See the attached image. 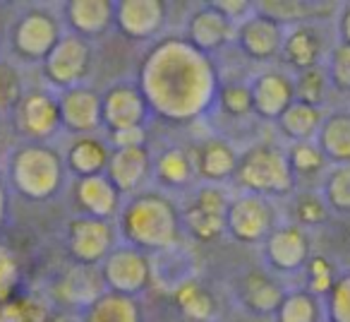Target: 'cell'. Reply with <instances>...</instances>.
<instances>
[{
    "label": "cell",
    "mask_w": 350,
    "mask_h": 322,
    "mask_svg": "<svg viewBox=\"0 0 350 322\" xmlns=\"http://www.w3.org/2000/svg\"><path fill=\"white\" fill-rule=\"evenodd\" d=\"M79 322H144V312L137 298L103 291L84 308Z\"/></svg>",
    "instance_id": "obj_28"
},
{
    "label": "cell",
    "mask_w": 350,
    "mask_h": 322,
    "mask_svg": "<svg viewBox=\"0 0 350 322\" xmlns=\"http://www.w3.org/2000/svg\"><path fill=\"white\" fill-rule=\"evenodd\" d=\"M324 116L326 113L321 108L310 106V103H302V101H293L286 108V113L276 121V127L281 130V135L286 140H291V145L293 142H312L319 135Z\"/></svg>",
    "instance_id": "obj_29"
},
{
    "label": "cell",
    "mask_w": 350,
    "mask_h": 322,
    "mask_svg": "<svg viewBox=\"0 0 350 322\" xmlns=\"http://www.w3.org/2000/svg\"><path fill=\"white\" fill-rule=\"evenodd\" d=\"M321 197L331 212L350 214V164L345 166H329L321 181Z\"/></svg>",
    "instance_id": "obj_33"
},
{
    "label": "cell",
    "mask_w": 350,
    "mask_h": 322,
    "mask_svg": "<svg viewBox=\"0 0 350 322\" xmlns=\"http://www.w3.org/2000/svg\"><path fill=\"white\" fill-rule=\"evenodd\" d=\"M63 22L70 34L87 41L101 39L116 27L113 0H68L63 3Z\"/></svg>",
    "instance_id": "obj_19"
},
{
    "label": "cell",
    "mask_w": 350,
    "mask_h": 322,
    "mask_svg": "<svg viewBox=\"0 0 350 322\" xmlns=\"http://www.w3.org/2000/svg\"><path fill=\"white\" fill-rule=\"evenodd\" d=\"M276 212L271 200L252 193H240L230 197L226 234L243 245H262L276 229Z\"/></svg>",
    "instance_id": "obj_9"
},
{
    "label": "cell",
    "mask_w": 350,
    "mask_h": 322,
    "mask_svg": "<svg viewBox=\"0 0 350 322\" xmlns=\"http://www.w3.org/2000/svg\"><path fill=\"white\" fill-rule=\"evenodd\" d=\"M111 145L96 135H79L65 149V169L77 178L103 176L111 161Z\"/></svg>",
    "instance_id": "obj_24"
},
{
    "label": "cell",
    "mask_w": 350,
    "mask_h": 322,
    "mask_svg": "<svg viewBox=\"0 0 350 322\" xmlns=\"http://www.w3.org/2000/svg\"><path fill=\"white\" fill-rule=\"evenodd\" d=\"M324 315L329 322H350V272L338 274L331 293L324 298Z\"/></svg>",
    "instance_id": "obj_41"
},
{
    "label": "cell",
    "mask_w": 350,
    "mask_h": 322,
    "mask_svg": "<svg viewBox=\"0 0 350 322\" xmlns=\"http://www.w3.org/2000/svg\"><path fill=\"white\" fill-rule=\"evenodd\" d=\"M197 176L211 186H221L224 181H230L238 169L240 151L224 137H206L204 142L192 149Z\"/></svg>",
    "instance_id": "obj_23"
},
{
    "label": "cell",
    "mask_w": 350,
    "mask_h": 322,
    "mask_svg": "<svg viewBox=\"0 0 350 322\" xmlns=\"http://www.w3.org/2000/svg\"><path fill=\"white\" fill-rule=\"evenodd\" d=\"M336 34L340 44H350V3H343L336 15Z\"/></svg>",
    "instance_id": "obj_45"
},
{
    "label": "cell",
    "mask_w": 350,
    "mask_h": 322,
    "mask_svg": "<svg viewBox=\"0 0 350 322\" xmlns=\"http://www.w3.org/2000/svg\"><path fill=\"white\" fill-rule=\"evenodd\" d=\"M108 145L111 149H122V147H146L144 127H127V130L108 132Z\"/></svg>",
    "instance_id": "obj_44"
},
{
    "label": "cell",
    "mask_w": 350,
    "mask_h": 322,
    "mask_svg": "<svg viewBox=\"0 0 350 322\" xmlns=\"http://www.w3.org/2000/svg\"><path fill=\"white\" fill-rule=\"evenodd\" d=\"M324 322H329V320H324Z\"/></svg>",
    "instance_id": "obj_47"
},
{
    "label": "cell",
    "mask_w": 350,
    "mask_h": 322,
    "mask_svg": "<svg viewBox=\"0 0 350 322\" xmlns=\"http://www.w3.org/2000/svg\"><path fill=\"white\" fill-rule=\"evenodd\" d=\"M314 142L326 156L329 166L350 164V111L326 113Z\"/></svg>",
    "instance_id": "obj_27"
},
{
    "label": "cell",
    "mask_w": 350,
    "mask_h": 322,
    "mask_svg": "<svg viewBox=\"0 0 350 322\" xmlns=\"http://www.w3.org/2000/svg\"><path fill=\"white\" fill-rule=\"evenodd\" d=\"M101 116L103 127L108 132H116L127 127H144L151 108L139 84L118 82L101 94Z\"/></svg>",
    "instance_id": "obj_13"
},
{
    "label": "cell",
    "mask_w": 350,
    "mask_h": 322,
    "mask_svg": "<svg viewBox=\"0 0 350 322\" xmlns=\"http://www.w3.org/2000/svg\"><path fill=\"white\" fill-rule=\"evenodd\" d=\"M233 181L238 188H243V193L262 195L267 200L293 195L297 183L288 164L286 149L269 142H257L240 151Z\"/></svg>",
    "instance_id": "obj_4"
},
{
    "label": "cell",
    "mask_w": 350,
    "mask_h": 322,
    "mask_svg": "<svg viewBox=\"0 0 350 322\" xmlns=\"http://www.w3.org/2000/svg\"><path fill=\"white\" fill-rule=\"evenodd\" d=\"M106 176L120 195L132 197L137 193H142L146 181L154 176V156H151L149 147H122V149H113Z\"/></svg>",
    "instance_id": "obj_16"
},
{
    "label": "cell",
    "mask_w": 350,
    "mask_h": 322,
    "mask_svg": "<svg viewBox=\"0 0 350 322\" xmlns=\"http://www.w3.org/2000/svg\"><path fill=\"white\" fill-rule=\"evenodd\" d=\"M286 293L288 291H283L281 284L262 269L247 272L238 286L240 303H243L245 310L254 312V315H276Z\"/></svg>",
    "instance_id": "obj_25"
},
{
    "label": "cell",
    "mask_w": 350,
    "mask_h": 322,
    "mask_svg": "<svg viewBox=\"0 0 350 322\" xmlns=\"http://www.w3.org/2000/svg\"><path fill=\"white\" fill-rule=\"evenodd\" d=\"M257 12L283 29L310 22V3L305 0H259Z\"/></svg>",
    "instance_id": "obj_34"
},
{
    "label": "cell",
    "mask_w": 350,
    "mask_h": 322,
    "mask_svg": "<svg viewBox=\"0 0 350 322\" xmlns=\"http://www.w3.org/2000/svg\"><path fill=\"white\" fill-rule=\"evenodd\" d=\"M98 274H101L106 291L137 298L151 286V255L127 243H120L101 262Z\"/></svg>",
    "instance_id": "obj_7"
},
{
    "label": "cell",
    "mask_w": 350,
    "mask_h": 322,
    "mask_svg": "<svg viewBox=\"0 0 350 322\" xmlns=\"http://www.w3.org/2000/svg\"><path fill=\"white\" fill-rule=\"evenodd\" d=\"M262 258L269 269L278 274H295L307 267L312 258L310 236L297 224H281L262 243Z\"/></svg>",
    "instance_id": "obj_12"
},
{
    "label": "cell",
    "mask_w": 350,
    "mask_h": 322,
    "mask_svg": "<svg viewBox=\"0 0 350 322\" xmlns=\"http://www.w3.org/2000/svg\"><path fill=\"white\" fill-rule=\"evenodd\" d=\"M168 17L163 0H116V29L130 41H151Z\"/></svg>",
    "instance_id": "obj_14"
},
{
    "label": "cell",
    "mask_w": 350,
    "mask_h": 322,
    "mask_svg": "<svg viewBox=\"0 0 350 322\" xmlns=\"http://www.w3.org/2000/svg\"><path fill=\"white\" fill-rule=\"evenodd\" d=\"M65 173V159L46 142H25L8 159V186L31 202H46L58 195Z\"/></svg>",
    "instance_id": "obj_3"
},
{
    "label": "cell",
    "mask_w": 350,
    "mask_h": 322,
    "mask_svg": "<svg viewBox=\"0 0 350 322\" xmlns=\"http://www.w3.org/2000/svg\"><path fill=\"white\" fill-rule=\"evenodd\" d=\"M324 70L329 75L331 89L350 94V44L336 41L324 60Z\"/></svg>",
    "instance_id": "obj_40"
},
{
    "label": "cell",
    "mask_w": 350,
    "mask_h": 322,
    "mask_svg": "<svg viewBox=\"0 0 350 322\" xmlns=\"http://www.w3.org/2000/svg\"><path fill=\"white\" fill-rule=\"evenodd\" d=\"M293 224L302 226V229H314V226H321L326 219H329L331 210L326 205V200L321 197V193L314 190H300L293 195Z\"/></svg>",
    "instance_id": "obj_35"
},
{
    "label": "cell",
    "mask_w": 350,
    "mask_h": 322,
    "mask_svg": "<svg viewBox=\"0 0 350 322\" xmlns=\"http://www.w3.org/2000/svg\"><path fill=\"white\" fill-rule=\"evenodd\" d=\"M8 207H10V193H8V183H5V178L0 176V226L5 224Z\"/></svg>",
    "instance_id": "obj_46"
},
{
    "label": "cell",
    "mask_w": 350,
    "mask_h": 322,
    "mask_svg": "<svg viewBox=\"0 0 350 322\" xmlns=\"http://www.w3.org/2000/svg\"><path fill=\"white\" fill-rule=\"evenodd\" d=\"M209 55H202L183 36L163 39L146 53L139 70V89L151 116L168 123L200 118L214 103L219 77Z\"/></svg>",
    "instance_id": "obj_1"
},
{
    "label": "cell",
    "mask_w": 350,
    "mask_h": 322,
    "mask_svg": "<svg viewBox=\"0 0 350 322\" xmlns=\"http://www.w3.org/2000/svg\"><path fill=\"white\" fill-rule=\"evenodd\" d=\"M211 5L224 17H228L235 27L243 25L247 17L257 12V3H252V0H211Z\"/></svg>",
    "instance_id": "obj_43"
},
{
    "label": "cell",
    "mask_w": 350,
    "mask_h": 322,
    "mask_svg": "<svg viewBox=\"0 0 350 322\" xmlns=\"http://www.w3.org/2000/svg\"><path fill=\"white\" fill-rule=\"evenodd\" d=\"M288 164L293 169V176L297 178H314V176H324L329 171V161L321 154L319 145L314 140L312 142H293L286 149Z\"/></svg>",
    "instance_id": "obj_32"
},
{
    "label": "cell",
    "mask_w": 350,
    "mask_h": 322,
    "mask_svg": "<svg viewBox=\"0 0 350 322\" xmlns=\"http://www.w3.org/2000/svg\"><path fill=\"white\" fill-rule=\"evenodd\" d=\"M17 282H20L17 255L12 253L5 243H0V298L10 296V293L15 291Z\"/></svg>",
    "instance_id": "obj_42"
},
{
    "label": "cell",
    "mask_w": 350,
    "mask_h": 322,
    "mask_svg": "<svg viewBox=\"0 0 350 322\" xmlns=\"http://www.w3.org/2000/svg\"><path fill=\"white\" fill-rule=\"evenodd\" d=\"M216 101H219L221 111H224L228 118L254 116V101H252V89H250V82L221 84L219 92H216Z\"/></svg>",
    "instance_id": "obj_37"
},
{
    "label": "cell",
    "mask_w": 350,
    "mask_h": 322,
    "mask_svg": "<svg viewBox=\"0 0 350 322\" xmlns=\"http://www.w3.org/2000/svg\"><path fill=\"white\" fill-rule=\"evenodd\" d=\"M94 65V46L92 41L82 39L77 34L65 32L49 58L41 63L46 82L58 92L79 87L89 77Z\"/></svg>",
    "instance_id": "obj_8"
},
{
    "label": "cell",
    "mask_w": 350,
    "mask_h": 322,
    "mask_svg": "<svg viewBox=\"0 0 350 322\" xmlns=\"http://www.w3.org/2000/svg\"><path fill=\"white\" fill-rule=\"evenodd\" d=\"M154 178L163 190H187L197 178L192 149L183 147H165L154 156Z\"/></svg>",
    "instance_id": "obj_26"
},
{
    "label": "cell",
    "mask_w": 350,
    "mask_h": 322,
    "mask_svg": "<svg viewBox=\"0 0 350 322\" xmlns=\"http://www.w3.org/2000/svg\"><path fill=\"white\" fill-rule=\"evenodd\" d=\"M228 205L230 197L221 186L204 183L195 188L180 210L183 231L197 243H214L221 236H226Z\"/></svg>",
    "instance_id": "obj_5"
},
{
    "label": "cell",
    "mask_w": 350,
    "mask_h": 322,
    "mask_svg": "<svg viewBox=\"0 0 350 322\" xmlns=\"http://www.w3.org/2000/svg\"><path fill=\"white\" fill-rule=\"evenodd\" d=\"M254 101V116L262 121L276 123L286 108L295 101V84L293 77L281 70H264L250 82Z\"/></svg>",
    "instance_id": "obj_21"
},
{
    "label": "cell",
    "mask_w": 350,
    "mask_h": 322,
    "mask_svg": "<svg viewBox=\"0 0 350 322\" xmlns=\"http://www.w3.org/2000/svg\"><path fill=\"white\" fill-rule=\"evenodd\" d=\"M63 34V27L53 12L31 8L20 17H15L8 36H10V51L15 53V58L41 65L51 55V51L58 46Z\"/></svg>",
    "instance_id": "obj_6"
},
{
    "label": "cell",
    "mask_w": 350,
    "mask_h": 322,
    "mask_svg": "<svg viewBox=\"0 0 350 322\" xmlns=\"http://www.w3.org/2000/svg\"><path fill=\"white\" fill-rule=\"evenodd\" d=\"M286 29L278 25H273L271 20H267L264 15L254 12L252 17L235 27V44L238 49L247 55L250 60L257 63H269L273 58H281V46Z\"/></svg>",
    "instance_id": "obj_20"
},
{
    "label": "cell",
    "mask_w": 350,
    "mask_h": 322,
    "mask_svg": "<svg viewBox=\"0 0 350 322\" xmlns=\"http://www.w3.org/2000/svg\"><path fill=\"white\" fill-rule=\"evenodd\" d=\"M175 303L180 308V312L190 322H214L216 312H219V303H216L214 293L202 288L197 282H190L175 291Z\"/></svg>",
    "instance_id": "obj_30"
},
{
    "label": "cell",
    "mask_w": 350,
    "mask_h": 322,
    "mask_svg": "<svg viewBox=\"0 0 350 322\" xmlns=\"http://www.w3.org/2000/svg\"><path fill=\"white\" fill-rule=\"evenodd\" d=\"M293 84H295V101L310 103V106L317 108H321V103L326 101V94L331 89L329 75H326L324 65L305 70V73H297L293 77Z\"/></svg>",
    "instance_id": "obj_36"
},
{
    "label": "cell",
    "mask_w": 350,
    "mask_h": 322,
    "mask_svg": "<svg viewBox=\"0 0 350 322\" xmlns=\"http://www.w3.org/2000/svg\"><path fill=\"white\" fill-rule=\"evenodd\" d=\"M326 55H329V49H326L324 32H321L319 25L302 22V25L286 29L281 46V60L291 70H295V75L324 65Z\"/></svg>",
    "instance_id": "obj_17"
},
{
    "label": "cell",
    "mask_w": 350,
    "mask_h": 322,
    "mask_svg": "<svg viewBox=\"0 0 350 322\" xmlns=\"http://www.w3.org/2000/svg\"><path fill=\"white\" fill-rule=\"evenodd\" d=\"M122 195L116 190L108 176H92V178H77L72 186V202L82 216H94V219L111 221L118 216L122 207Z\"/></svg>",
    "instance_id": "obj_22"
},
{
    "label": "cell",
    "mask_w": 350,
    "mask_h": 322,
    "mask_svg": "<svg viewBox=\"0 0 350 322\" xmlns=\"http://www.w3.org/2000/svg\"><path fill=\"white\" fill-rule=\"evenodd\" d=\"M183 39L195 51H200L202 55H209L211 58V55L224 51L235 39V25L228 17L221 15L211 3H204V5H200L187 17Z\"/></svg>",
    "instance_id": "obj_15"
},
{
    "label": "cell",
    "mask_w": 350,
    "mask_h": 322,
    "mask_svg": "<svg viewBox=\"0 0 350 322\" xmlns=\"http://www.w3.org/2000/svg\"><path fill=\"white\" fill-rule=\"evenodd\" d=\"M10 118L15 132H20L25 142H49L63 127L58 94H51L46 89L27 92Z\"/></svg>",
    "instance_id": "obj_11"
},
{
    "label": "cell",
    "mask_w": 350,
    "mask_h": 322,
    "mask_svg": "<svg viewBox=\"0 0 350 322\" xmlns=\"http://www.w3.org/2000/svg\"><path fill=\"white\" fill-rule=\"evenodd\" d=\"M25 94L27 92L17 65L0 58V116H12V111L17 108Z\"/></svg>",
    "instance_id": "obj_39"
},
{
    "label": "cell",
    "mask_w": 350,
    "mask_h": 322,
    "mask_svg": "<svg viewBox=\"0 0 350 322\" xmlns=\"http://www.w3.org/2000/svg\"><path fill=\"white\" fill-rule=\"evenodd\" d=\"M58 106L63 127L72 132L75 137L94 135V130L103 127L101 94L96 89L79 84V87L58 92Z\"/></svg>",
    "instance_id": "obj_18"
},
{
    "label": "cell",
    "mask_w": 350,
    "mask_h": 322,
    "mask_svg": "<svg viewBox=\"0 0 350 322\" xmlns=\"http://www.w3.org/2000/svg\"><path fill=\"white\" fill-rule=\"evenodd\" d=\"M118 229L122 243L149 255L163 253L180 243V210L163 190H142L122 202Z\"/></svg>",
    "instance_id": "obj_2"
},
{
    "label": "cell",
    "mask_w": 350,
    "mask_h": 322,
    "mask_svg": "<svg viewBox=\"0 0 350 322\" xmlns=\"http://www.w3.org/2000/svg\"><path fill=\"white\" fill-rule=\"evenodd\" d=\"M276 322H324V303L305 288L288 291L281 308L276 310Z\"/></svg>",
    "instance_id": "obj_31"
},
{
    "label": "cell",
    "mask_w": 350,
    "mask_h": 322,
    "mask_svg": "<svg viewBox=\"0 0 350 322\" xmlns=\"http://www.w3.org/2000/svg\"><path fill=\"white\" fill-rule=\"evenodd\" d=\"M302 272H305V282H307L305 291H310L312 296L321 298V301L329 296L336 279H338L334 262L326 260L324 255H312L310 262H307V267L302 269Z\"/></svg>",
    "instance_id": "obj_38"
},
{
    "label": "cell",
    "mask_w": 350,
    "mask_h": 322,
    "mask_svg": "<svg viewBox=\"0 0 350 322\" xmlns=\"http://www.w3.org/2000/svg\"><path fill=\"white\" fill-rule=\"evenodd\" d=\"M65 248L72 264L101 267V262L116 248V226L113 221L94 219V216H72L65 231Z\"/></svg>",
    "instance_id": "obj_10"
}]
</instances>
